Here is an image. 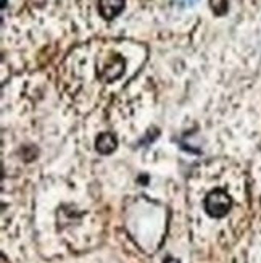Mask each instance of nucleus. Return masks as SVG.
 Returning <instances> with one entry per match:
<instances>
[{"instance_id": "nucleus-1", "label": "nucleus", "mask_w": 261, "mask_h": 263, "mask_svg": "<svg viewBox=\"0 0 261 263\" xmlns=\"http://www.w3.org/2000/svg\"><path fill=\"white\" fill-rule=\"evenodd\" d=\"M234 205L232 197L228 194V191L223 187H214L207 192V196L203 197V210L211 218H224L228 216Z\"/></svg>"}, {"instance_id": "nucleus-2", "label": "nucleus", "mask_w": 261, "mask_h": 263, "mask_svg": "<svg viewBox=\"0 0 261 263\" xmlns=\"http://www.w3.org/2000/svg\"><path fill=\"white\" fill-rule=\"evenodd\" d=\"M124 8V0H98L100 15L105 20H111L121 13Z\"/></svg>"}, {"instance_id": "nucleus-3", "label": "nucleus", "mask_w": 261, "mask_h": 263, "mask_svg": "<svg viewBox=\"0 0 261 263\" xmlns=\"http://www.w3.org/2000/svg\"><path fill=\"white\" fill-rule=\"evenodd\" d=\"M115 147H116V137L110 134V133H104L102 136H98V139H97V151L100 154H110L115 151Z\"/></svg>"}, {"instance_id": "nucleus-4", "label": "nucleus", "mask_w": 261, "mask_h": 263, "mask_svg": "<svg viewBox=\"0 0 261 263\" xmlns=\"http://www.w3.org/2000/svg\"><path fill=\"white\" fill-rule=\"evenodd\" d=\"M211 8L216 15H224L228 11V2L226 0H211Z\"/></svg>"}, {"instance_id": "nucleus-5", "label": "nucleus", "mask_w": 261, "mask_h": 263, "mask_svg": "<svg viewBox=\"0 0 261 263\" xmlns=\"http://www.w3.org/2000/svg\"><path fill=\"white\" fill-rule=\"evenodd\" d=\"M165 263H179V261H177V260H173V258H168Z\"/></svg>"}]
</instances>
